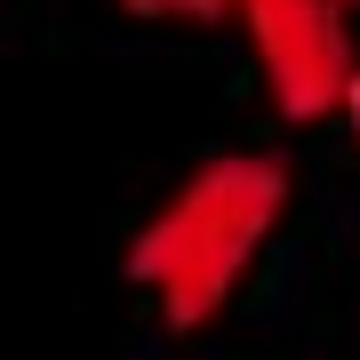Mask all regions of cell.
<instances>
[{
	"label": "cell",
	"instance_id": "2",
	"mask_svg": "<svg viewBox=\"0 0 360 360\" xmlns=\"http://www.w3.org/2000/svg\"><path fill=\"white\" fill-rule=\"evenodd\" d=\"M352 16H360V0H240V8H232V25H240L248 56H257L281 120L345 112V89L360 72Z\"/></svg>",
	"mask_w": 360,
	"mask_h": 360
},
{
	"label": "cell",
	"instance_id": "4",
	"mask_svg": "<svg viewBox=\"0 0 360 360\" xmlns=\"http://www.w3.org/2000/svg\"><path fill=\"white\" fill-rule=\"evenodd\" d=\"M345 120H352V144H360V72H352V89H345Z\"/></svg>",
	"mask_w": 360,
	"mask_h": 360
},
{
	"label": "cell",
	"instance_id": "3",
	"mask_svg": "<svg viewBox=\"0 0 360 360\" xmlns=\"http://www.w3.org/2000/svg\"><path fill=\"white\" fill-rule=\"evenodd\" d=\"M129 16H144V25H224L240 0H120Z\"/></svg>",
	"mask_w": 360,
	"mask_h": 360
},
{
	"label": "cell",
	"instance_id": "1",
	"mask_svg": "<svg viewBox=\"0 0 360 360\" xmlns=\"http://www.w3.org/2000/svg\"><path fill=\"white\" fill-rule=\"evenodd\" d=\"M288 193L296 176L281 153H217L136 224L120 272H129V288H144V304L168 336H200L232 304V288L281 232Z\"/></svg>",
	"mask_w": 360,
	"mask_h": 360
}]
</instances>
